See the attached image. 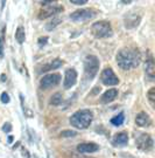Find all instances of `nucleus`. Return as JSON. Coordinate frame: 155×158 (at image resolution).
Masks as SVG:
<instances>
[{
    "label": "nucleus",
    "instance_id": "obj_16",
    "mask_svg": "<svg viewBox=\"0 0 155 158\" xmlns=\"http://www.w3.org/2000/svg\"><path fill=\"white\" fill-rule=\"evenodd\" d=\"M117 96H118V90L116 88H112V89H109V90L103 94L101 98H100V102L101 103H110V102L116 100Z\"/></svg>",
    "mask_w": 155,
    "mask_h": 158
},
{
    "label": "nucleus",
    "instance_id": "obj_32",
    "mask_svg": "<svg viewBox=\"0 0 155 158\" xmlns=\"http://www.w3.org/2000/svg\"><path fill=\"white\" fill-rule=\"evenodd\" d=\"M12 142H13V136H10V137H8V143L11 144Z\"/></svg>",
    "mask_w": 155,
    "mask_h": 158
},
{
    "label": "nucleus",
    "instance_id": "obj_26",
    "mask_svg": "<svg viewBox=\"0 0 155 158\" xmlns=\"http://www.w3.org/2000/svg\"><path fill=\"white\" fill-rule=\"evenodd\" d=\"M48 40H49L48 36H41V38L38 40V44H39L40 47H42V46H44L47 42H48Z\"/></svg>",
    "mask_w": 155,
    "mask_h": 158
},
{
    "label": "nucleus",
    "instance_id": "obj_8",
    "mask_svg": "<svg viewBox=\"0 0 155 158\" xmlns=\"http://www.w3.org/2000/svg\"><path fill=\"white\" fill-rule=\"evenodd\" d=\"M100 80L105 85H116L119 83V79L116 74L113 73L112 68H105L101 73Z\"/></svg>",
    "mask_w": 155,
    "mask_h": 158
},
{
    "label": "nucleus",
    "instance_id": "obj_14",
    "mask_svg": "<svg viewBox=\"0 0 155 158\" xmlns=\"http://www.w3.org/2000/svg\"><path fill=\"white\" fill-rule=\"evenodd\" d=\"M145 72H146V75H147V77L150 80V81H153L155 77V64H154V60H153V57L149 56V59L146 61L145 63Z\"/></svg>",
    "mask_w": 155,
    "mask_h": 158
},
{
    "label": "nucleus",
    "instance_id": "obj_6",
    "mask_svg": "<svg viewBox=\"0 0 155 158\" xmlns=\"http://www.w3.org/2000/svg\"><path fill=\"white\" fill-rule=\"evenodd\" d=\"M135 143H137V147L144 151H149L153 149V145H154L153 138L150 137L149 134H140L135 138Z\"/></svg>",
    "mask_w": 155,
    "mask_h": 158
},
{
    "label": "nucleus",
    "instance_id": "obj_12",
    "mask_svg": "<svg viewBox=\"0 0 155 158\" xmlns=\"http://www.w3.org/2000/svg\"><path fill=\"white\" fill-rule=\"evenodd\" d=\"M141 20V17L140 15H137L135 13H129L128 15L125 17V27L126 28H134L137 27Z\"/></svg>",
    "mask_w": 155,
    "mask_h": 158
},
{
    "label": "nucleus",
    "instance_id": "obj_11",
    "mask_svg": "<svg viewBox=\"0 0 155 158\" xmlns=\"http://www.w3.org/2000/svg\"><path fill=\"white\" fill-rule=\"evenodd\" d=\"M62 11H63V7H61V6H51L49 8L40 12L39 19L40 20H44V19L53 17L54 14H57V13H60V12H62Z\"/></svg>",
    "mask_w": 155,
    "mask_h": 158
},
{
    "label": "nucleus",
    "instance_id": "obj_19",
    "mask_svg": "<svg viewBox=\"0 0 155 158\" xmlns=\"http://www.w3.org/2000/svg\"><path fill=\"white\" fill-rule=\"evenodd\" d=\"M124 121H125V115H124V113H120L118 114L117 116H114L113 118H111V124L119 127V125H121L124 123Z\"/></svg>",
    "mask_w": 155,
    "mask_h": 158
},
{
    "label": "nucleus",
    "instance_id": "obj_20",
    "mask_svg": "<svg viewBox=\"0 0 155 158\" xmlns=\"http://www.w3.org/2000/svg\"><path fill=\"white\" fill-rule=\"evenodd\" d=\"M61 21H62L61 18H54L50 23H47V25H46V29H47V31H53L56 26H58V25L61 23Z\"/></svg>",
    "mask_w": 155,
    "mask_h": 158
},
{
    "label": "nucleus",
    "instance_id": "obj_18",
    "mask_svg": "<svg viewBox=\"0 0 155 158\" xmlns=\"http://www.w3.org/2000/svg\"><path fill=\"white\" fill-rule=\"evenodd\" d=\"M63 101V96H62L61 93H55L54 95L50 97V101H49V104L50 106H60Z\"/></svg>",
    "mask_w": 155,
    "mask_h": 158
},
{
    "label": "nucleus",
    "instance_id": "obj_9",
    "mask_svg": "<svg viewBox=\"0 0 155 158\" xmlns=\"http://www.w3.org/2000/svg\"><path fill=\"white\" fill-rule=\"evenodd\" d=\"M76 81H77V72H76L74 68L66 69L64 81H63V87H64L66 89H70L71 87L75 85Z\"/></svg>",
    "mask_w": 155,
    "mask_h": 158
},
{
    "label": "nucleus",
    "instance_id": "obj_21",
    "mask_svg": "<svg viewBox=\"0 0 155 158\" xmlns=\"http://www.w3.org/2000/svg\"><path fill=\"white\" fill-rule=\"evenodd\" d=\"M63 64L61 59H55V60H53V62L48 64V67H49V70L50 69H57V68H60Z\"/></svg>",
    "mask_w": 155,
    "mask_h": 158
},
{
    "label": "nucleus",
    "instance_id": "obj_31",
    "mask_svg": "<svg viewBox=\"0 0 155 158\" xmlns=\"http://www.w3.org/2000/svg\"><path fill=\"white\" fill-rule=\"evenodd\" d=\"M0 81L4 83V82H6L7 81V76H6L5 74H1V76H0Z\"/></svg>",
    "mask_w": 155,
    "mask_h": 158
},
{
    "label": "nucleus",
    "instance_id": "obj_23",
    "mask_svg": "<svg viewBox=\"0 0 155 158\" xmlns=\"http://www.w3.org/2000/svg\"><path fill=\"white\" fill-rule=\"evenodd\" d=\"M4 32H5V28L2 29V34H1V36H0V57L4 56V44H5Z\"/></svg>",
    "mask_w": 155,
    "mask_h": 158
},
{
    "label": "nucleus",
    "instance_id": "obj_15",
    "mask_svg": "<svg viewBox=\"0 0 155 158\" xmlns=\"http://www.w3.org/2000/svg\"><path fill=\"white\" fill-rule=\"evenodd\" d=\"M112 143H113V145H116V147H125L128 143L127 134H126V132H119V134L114 135L113 139H112Z\"/></svg>",
    "mask_w": 155,
    "mask_h": 158
},
{
    "label": "nucleus",
    "instance_id": "obj_5",
    "mask_svg": "<svg viewBox=\"0 0 155 158\" xmlns=\"http://www.w3.org/2000/svg\"><path fill=\"white\" fill-rule=\"evenodd\" d=\"M96 17V12L93 10H77L70 14V19L76 23L88 21L90 19H93Z\"/></svg>",
    "mask_w": 155,
    "mask_h": 158
},
{
    "label": "nucleus",
    "instance_id": "obj_1",
    "mask_svg": "<svg viewBox=\"0 0 155 158\" xmlns=\"http://www.w3.org/2000/svg\"><path fill=\"white\" fill-rule=\"evenodd\" d=\"M116 59L119 67L124 70H128V69L138 67L141 56L139 51L135 48H122L118 52Z\"/></svg>",
    "mask_w": 155,
    "mask_h": 158
},
{
    "label": "nucleus",
    "instance_id": "obj_27",
    "mask_svg": "<svg viewBox=\"0 0 155 158\" xmlns=\"http://www.w3.org/2000/svg\"><path fill=\"white\" fill-rule=\"evenodd\" d=\"M2 131L4 132H11L12 131V125L10 123H5L2 125Z\"/></svg>",
    "mask_w": 155,
    "mask_h": 158
},
{
    "label": "nucleus",
    "instance_id": "obj_29",
    "mask_svg": "<svg viewBox=\"0 0 155 158\" xmlns=\"http://www.w3.org/2000/svg\"><path fill=\"white\" fill-rule=\"evenodd\" d=\"M56 1H51V0H49V1H41V5L42 6H49V5H53V4H55Z\"/></svg>",
    "mask_w": 155,
    "mask_h": 158
},
{
    "label": "nucleus",
    "instance_id": "obj_4",
    "mask_svg": "<svg viewBox=\"0 0 155 158\" xmlns=\"http://www.w3.org/2000/svg\"><path fill=\"white\" fill-rule=\"evenodd\" d=\"M91 32L96 38H109L112 35V27L109 21H98L91 26Z\"/></svg>",
    "mask_w": 155,
    "mask_h": 158
},
{
    "label": "nucleus",
    "instance_id": "obj_33",
    "mask_svg": "<svg viewBox=\"0 0 155 158\" xmlns=\"http://www.w3.org/2000/svg\"><path fill=\"white\" fill-rule=\"evenodd\" d=\"M121 2H124V4H131L132 1H121Z\"/></svg>",
    "mask_w": 155,
    "mask_h": 158
},
{
    "label": "nucleus",
    "instance_id": "obj_7",
    "mask_svg": "<svg viewBox=\"0 0 155 158\" xmlns=\"http://www.w3.org/2000/svg\"><path fill=\"white\" fill-rule=\"evenodd\" d=\"M61 82V75L60 74H48L43 76L40 81V85L42 89H49L51 87H55Z\"/></svg>",
    "mask_w": 155,
    "mask_h": 158
},
{
    "label": "nucleus",
    "instance_id": "obj_13",
    "mask_svg": "<svg viewBox=\"0 0 155 158\" xmlns=\"http://www.w3.org/2000/svg\"><path fill=\"white\" fill-rule=\"evenodd\" d=\"M135 123L139 125V127H149L152 124V119H150L149 115L148 114L144 113H139L135 117Z\"/></svg>",
    "mask_w": 155,
    "mask_h": 158
},
{
    "label": "nucleus",
    "instance_id": "obj_3",
    "mask_svg": "<svg viewBox=\"0 0 155 158\" xmlns=\"http://www.w3.org/2000/svg\"><path fill=\"white\" fill-rule=\"evenodd\" d=\"M99 60L94 55H88L84 60V72L89 80H92L98 73L99 69Z\"/></svg>",
    "mask_w": 155,
    "mask_h": 158
},
{
    "label": "nucleus",
    "instance_id": "obj_10",
    "mask_svg": "<svg viewBox=\"0 0 155 158\" xmlns=\"http://www.w3.org/2000/svg\"><path fill=\"white\" fill-rule=\"evenodd\" d=\"M99 150V145L96 143H82L77 145V151L81 153H91Z\"/></svg>",
    "mask_w": 155,
    "mask_h": 158
},
{
    "label": "nucleus",
    "instance_id": "obj_24",
    "mask_svg": "<svg viewBox=\"0 0 155 158\" xmlns=\"http://www.w3.org/2000/svg\"><path fill=\"white\" fill-rule=\"evenodd\" d=\"M76 135H77V132L74 130H63L61 132L62 137H75Z\"/></svg>",
    "mask_w": 155,
    "mask_h": 158
},
{
    "label": "nucleus",
    "instance_id": "obj_22",
    "mask_svg": "<svg viewBox=\"0 0 155 158\" xmlns=\"http://www.w3.org/2000/svg\"><path fill=\"white\" fill-rule=\"evenodd\" d=\"M154 94H155V88H150L149 89V91L147 93V97H148V101H149V103H150V106L152 107H154Z\"/></svg>",
    "mask_w": 155,
    "mask_h": 158
},
{
    "label": "nucleus",
    "instance_id": "obj_25",
    "mask_svg": "<svg viewBox=\"0 0 155 158\" xmlns=\"http://www.w3.org/2000/svg\"><path fill=\"white\" fill-rule=\"evenodd\" d=\"M0 101L2 102L4 104H6V103H8V102H10V96H8V94H7L6 91H4V93L1 94V97H0Z\"/></svg>",
    "mask_w": 155,
    "mask_h": 158
},
{
    "label": "nucleus",
    "instance_id": "obj_30",
    "mask_svg": "<svg viewBox=\"0 0 155 158\" xmlns=\"http://www.w3.org/2000/svg\"><path fill=\"white\" fill-rule=\"evenodd\" d=\"M22 156H23V157H26V158H29V157H30V156L28 155V151L26 150V149H25V148L22 149Z\"/></svg>",
    "mask_w": 155,
    "mask_h": 158
},
{
    "label": "nucleus",
    "instance_id": "obj_28",
    "mask_svg": "<svg viewBox=\"0 0 155 158\" xmlns=\"http://www.w3.org/2000/svg\"><path fill=\"white\" fill-rule=\"evenodd\" d=\"M70 2L74 4V5H84V4H86L88 1H86V0H70Z\"/></svg>",
    "mask_w": 155,
    "mask_h": 158
},
{
    "label": "nucleus",
    "instance_id": "obj_2",
    "mask_svg": "<svg viewBox=\"0 0 155 158\" xmlns=\"http://www.w3.org/2000/svg\"><path fill=\"white\" fill-rule=\"evenodd\" d=\"M93 119V114L89 109H81L70 117V124L77 129H86Z\"/></svg>",
    "mask_w": 155,
    "mask_h": 158
},
{
    "label": "nucleus",
    "instance_id": "obj_17",
    "mask_svg": "<svg viewBox=\"0 0 155 158\" xmlns=\"http://www.w3.org/2000/svg\"><path fill=\"white\" fill-rule=\"evenodd\" d=\"M26 39V34H25V28L22 26H19L15 32V40H17L19 44H23Z\"/></svg>",
    "mask_w": 155,
    "mask_h": 158
}]
</instances>
